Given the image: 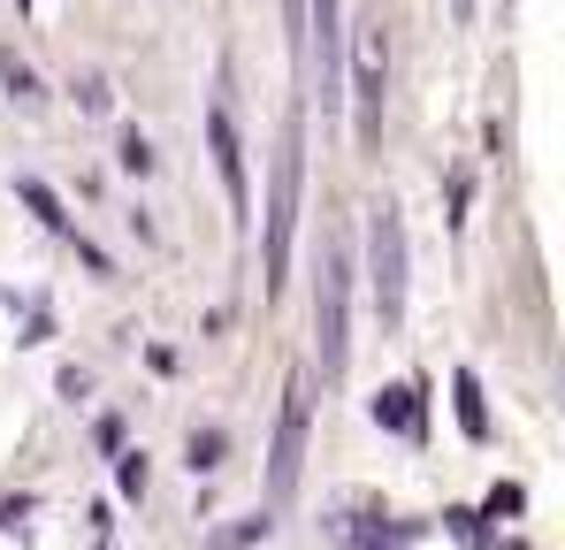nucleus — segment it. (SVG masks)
<instances>
[{
    "instance_id": "8",
    "label": "nucleus",
    "mask_w": 565,
    "mask_h": 550,
    "mask_svg": "<svg viewBox=\"0 0 565 550\" xmlns=\"http://www.w3.org/2000/svg\"><path fill=\"white\" fill-rule=\"evenodd\" d=\"M367 413H375V429H397V436H420V390H413V382H390V390H382V398L367 405Z\"/></svg>"
},
{
    "instance_id": "1",
    "label": "nucleus",
    "mask_w": 565,
    "mask_h": 550,
    "mask_svg": "<svg viewBox=\"0 0 565 550\" xmlns=\"http://www.w3.org/2000/svg\"><path fill=\"white\" fill-rule=\"evenodd\" d=\"M298 177H306V123L290 115L282 130V154H276V183H268V290L290 268V230H298Z\"/></svg>"
},
{
    "instance_id": "3",
    "label": "nucleus",
    "mask_w": 565,
    "mask_h": 550,
    "mask_svg": "<svg viewBox=\"0 0 565 550\" xmlns=\"http://www.w3.org/2000/svg\"><path fill=\"white\" fill-rule=\"evenodd\" d=\"M306 429H313V390H306V374H290L282 382V413H276V452H268V497L276 505L306 474Z\"/></svg>"
},
{
    "instance_id": "9",
    "label": "nucleus",
    "mask_w": 565,
    "mask_h": 550,
    "mask_svg": "<svg viewBox=\"0 0 565 550\" xmlns=\"http://www.w3.org/2000/svg\"><path fill=\"white\" fill-rule=\"evenodd\" d=\"M15 191H23V207L54 230V237H70V214H62V199H54V183H39V177H15Z\"/></svg>"
},
{
    "instance_id": "11",
    "label": "nucleus",
    "mask_w": 565,
    "mask_h": 550,
    "mask_svg": "<svg viewBox=\"0 0 565 550\" xmlns=\"http://www.w3.org/2000/svg\"><path fill=\"white\" fill-rule=\"evenodd\" d=\"M222 466V429H191V474H214Z\"/></svg>"
},
{
    "instance_id": "2",
    "label": "nucleus",
    "mask_w": 565,
    "mask_h": 550,
    "mask_svg": "<svg viewBox=\"0 0 565 550\" xmlns=\"http://www.w3.org/2000/svg\"><path fill=\"white\" fill-rule=\"evenodd\" d=\"M367 283H375V314L397 329L405 321V214L390 199L367 207Z\"/></svg>"
},
{
    "instance_id": "10",
    "label": "nucleus",
    "mask_w": 565,
    "mask_h": 550,
    "mask_svg": "<svg viewBox=\"0 0 565 550\" xmlns=\"http://www.w3.org/2000/svg\"><path fill=\"white\" fill-rule=\"evenodd\" d=\"M451 390H459V429H467L473 444H481V436H489V405H481V382H473V374H459Z\"/></svg>"
},
{
    "instance_id": "6",
    "label": "nucleus",
    "mask_w": 565,
    "mask_h": 550,
    "mask_svg": "<svg viewBox=\"0 0 565 550\" xmlns=\"http://www.w3.org/2000/svg\"><path fill=\"white\" fill-rule=\"evenodd\" d=\"M206 146H214L222 191H230V207H237V222H245V207H253V183H245V146H237V123H230V107H206Z\"/></svg>"
},
{
    "instance_id": "13",
    "label": "nucleus",
    "mask_w": 565,
    "mask_h": 550,
    "mask_svg": "<svg viewBox=\"0 0 565 550\" xmlns=\"http://www.w3.org/2000/svg\"><path fill=\"white\" fill-rule=\"evenodd\" d=\"M122 169H130V177H146V169H153V146H146V138H138V130H130V138H122Z\"/></svg>"
},
{
    "instance_id": "12",
    "label": "nucleus",
    "mask_w": 565,
    "mask_h": 550,
    "mask_svg": "<svg viewBox=\"0 0 565 550\" xmlns=\"http://www.w3.org/2000/svg\"><path fill=\"white\" fill-rule=\"evenodd\" d=\"M115 482H122V497H146V452H122Z\"/></svg>"
},
{
    "instance_id": "5",
    "label": "nucleus",
    "mask_w": 565,
    "mask_h": 550,
    "mask_svg": "<svg viewBox=\"0 0 565 550\" xmlns=\"http://www.w3.org/2000/svg\"><path fill=\"white\" fill-rule=\"evenodd\" d=\"M306 54L321 62V107L344 99V0H313L306 15Z\"/></svg>"
},
{
    "instance_id": "7",
    "label": "nucleus",
    "mask_w": 565,
    "mask_h": 550,
    "mask_svg": "<svg viewBox=\"0 0 565 550\" xmlns=\"http://www.w3.org/2000/svg\"><path fill=\"white\" fill-rule=\"evenodd\" d=\"M352 92H360V146L375 154V146H382V39L360 46V62H352Z\"/></svg>"
},
{
    "instance_id": "14",
    "label": "nucleus",
    "mask_w": 565,
    "mask_h": 550,
    "mask_svg": "<svg viewBox=\"0 0 565 550\" xmlns=\"http://www.w3.org/2000/svg\"><path fill=\"white\" fill-rule=\"evenodd\" d=\"M459 8H467V0H459Z\"/></svg>"
},
{
    "instance_id": "4",
    "label": "nucleus",
    "mask_w": 565,
    "mask_h": 550,
    "mask_svg": "<svg viewBox=\"0 0 565 550\" xmlns=\"http://www.w3.org/2000/svg\"><path fill=\"white\" fill-rule=\"evenodd\" d=\"M344 321H352V268L344 253L321 261V283H313V345H321V374H344Z\"/></svg>"
}]
</instances>
